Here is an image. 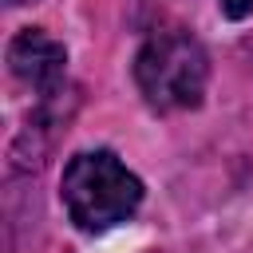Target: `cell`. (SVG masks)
<instances>
[{
	"label": "cell",
	"instance_id": "2",
	"mask_svg": "<svg viewBox=\"0 0 253 253\" xmlns=\"http://www.w3.org/2000/svg\"><path fill=\"white\" fill-rule=\"evenodd\" d=\"M210 59L190 32H154L134 55V83L154 111H190L202 103Z\"/></svg>",
	"mask_w": 253,
	"mask_h": 253
},
{
	"label": "cell",
	"instance_id": "1",
	"mask_svg": "<svg viewBox=\"0 0 253 253\" xmlns=\"http://www.w3.org/2000/svg\"><path fill=\"white\" fill-rule=\"evenodd\" d=\"M59 198L83 233H103L138 210L142 182L111 150H83L63 166Z\"/></svg>",
	"mask_w": 253,
	"mask_h": 253
},
{
	"label": "cell",
	"instance_id": "4",
	"mask_svg": "<svg viewBox=\"0 0 253 253\" xmlns=\"http://www.w3.org/2000/svg\"><path fill=\"white\" fill-rule=\"evenodd\" d=\"M221 4V12L229 16V20H245L249 12H253V0H217Z\"/></svg>",
	"mask_w": 253,
	"mask_h": 253
},
{
	"label": "cell",
	"instance_id": "3",
	"mask_svg": "<svg viewBox=\"0 0 253 253\" xmlns=\"http://www.w3.org/2000/svg\"><path fill=\"white\" fill-rule=\"evenodd\" d=\"M8 67L12 75L32 87L40 99H51L63 83V71H67V51L59 40H51L47 32L40 28H24L16 32V40L8 43Z\"/></svg>",
	"mask_w": 253,
	"mask_h": 253
},
{
	"label": "cell",
	"instance_id": "5",
	"mask_svg": "<svg viewBox=\"0 0 253 253\" xmlns=\"http://www.w3.org/2000/svg\"><path fill=\"white\" fill-rule=\"evenodd\" d=\"M8 4H28V0H8Z\"/></svg>",
	"mask_w": 253,
	"mask_h": 253
}]
</instances>
